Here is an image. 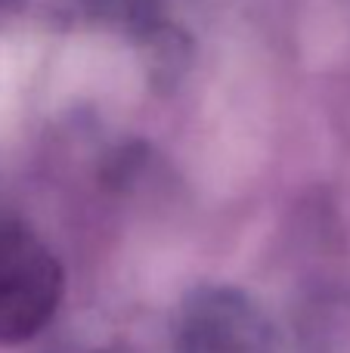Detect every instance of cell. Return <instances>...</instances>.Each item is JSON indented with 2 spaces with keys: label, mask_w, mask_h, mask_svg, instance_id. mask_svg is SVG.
<instances>
[{
  "label": "cell",
  "mask_w": 350,
  "mask_h": 353,
  "mask_svg": "<svg viewBox=\"0 0 350 353\" xmlns=\"http://www.w3.org/2000/svg\"><path fill=\"white\" fill-rule=\"evenodd\" d=\"M56 298V263L19 223L0 220V338L28 335Z\"/></svg>",
  "instance_id": "cell-1"
}]
</instances>
